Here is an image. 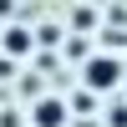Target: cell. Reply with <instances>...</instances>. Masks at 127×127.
<instances>
[{
  "label": "cell",
  "mask_w": 127,
  "mask_h": 127,
  "mask_svg": "<svg viewBox=\"0 0 127 127\" xmlns=\"http://www.w3.org/2000/svg\"><path fill=\"white\" fill-rule=\"evenodd\" d=\"M122 81H127V66H122L117 51H92V56L81 61V87H87L92 97H112Z\"/></svg>",
  "instance_id": "1"
},
{
  "label": "cell",
  "mask_w": 127,
  "mask_h": 127,
  "mask_svg": "<svg viewBox=\"0 0 127 127\" xmlns=\"http://www.w3.org/2000/svg\"><path fill=\"white\" fill-rule=\"evenodd\" d=\"M66 122H71V102L66 97H36L31 127H66Z\"/></svg>",
  "instance_id": "2"
},
{
  "label": "cell",
  "mask_w": 127,
  "mask_h": 127,
  "mask_svg": "<svg viewBox=\"0 0 127 127\" xmlns=\"http://www.w3.org/2000/svg\"><path fill=\"white\" fill-rule=\"evenodd\" d=\"M0 46H5L10 56H31V51H36V36H31L26 26H5V36H0Z\"/></svg>",
  "instance_id": "3"
},
{
  "label": "cell",
  "mask_w": 127,
  "mask_h": 127,
  "mask_svg": "<svg viewBox=\"0 0 127 127\" xmlns=\"http://www.w3.org/2000/svg\"><path fill=\"white\" fill-rule=\"evenodd\" d=\"M107 122H112V127H127V107H117V112H112Z\"/></svg>",
  "instance_id": "4"
}]
</instances>
